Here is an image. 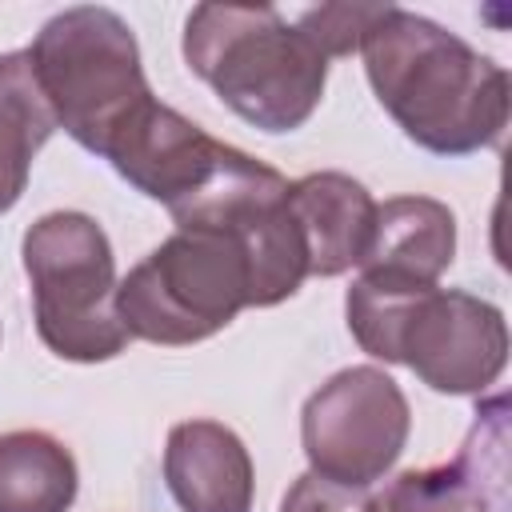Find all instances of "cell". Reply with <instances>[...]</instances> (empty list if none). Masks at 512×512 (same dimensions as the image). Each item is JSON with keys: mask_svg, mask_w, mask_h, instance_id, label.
<instances>
[{"mask_svg": "<svg viewBox=\"0 0 512 512\" xmlns=\"http://www.w3.org/2000/svg\"><path fill=\"white\" fill-rule=\"evenodd\" d=\"M364 72L400 124L432 156H472L496 148L508 128V72L444 24L384 4L360 40Z\"/></svg>", "mask_w": 512, "mask_h": 512, "instance_id": "cell-1", "label": "cell"}, {"mask_svg": "<svg viewBox=\"0 0 512 512\" xmlns=\"http://www.w3.org/2000/svg\"><path fill=\"white\" fill-rule=\"evenodd\" d=\"M344 316L368 356L408 364L420 384L444 396H480L508 364L504 312L460 288L360 272L344 296Z\"/></svg>", "mask_w": 512, "mask_h": 512, "instance_id": "cell-2", "label": "cell"}, {"mask_svg": "<svg viewBox=\"0 0 512 512\" xmlns=\"http://www.w3.org/2000/svg\"><path fill=\"white\" fill-rule=\"evenodd\" d=\"M184 60L244 124L272 136L304 128L328 84V60L268 4H196Z\"/></svg>", "mask_w": 512, "mask_h": 512, "instance_id": "cell-3", "label": "cell"}, {"mask_svg": "<svg viewBox=\"0 0 512 512\" xmlns=\"http://www.w3.org/2000/svg\"><path fill=\"white\" fill-rule=\"evenodd\" d=\"M248 304L244 244L220 228H176L116 284V312L128 336L168 348L216 336Z\"/></svg>", "mask_w": 512, "mask_h": 512, "instance_id": "cell-4", "label": "cell"}, {"mask_svg": "<svg viewBox=\"0 0 512 512\" xmlns=\"http://www.w3.org/2000/svg\"><path fill=\"white\" fill-rule=\"evenodd\" d=\"M40 92L80 148L104 152L108 136L152 96L132 28L100 4L56 12L28 48Z\"/></svg>", "mask_w": 512, "mask_h": 512, "instance_id": "cell-5", "label": "cell"}, {"mask_svg": "<svg viewBox=\"0 0 512 512\" xmlns=\"http://www.w3.org/2000/svg\"><path fill=\"white\" fill-rule=\"evenodd\" d=\"M32 284L36 332L48 352L76 364H100L128 348L116 312V256L88 212H48L20 244Z\"/></svg>", "mask_w": 512, "mask_h": 512, "instance_id": "cell-6", "label": "cell"}, {"mask_svg": "<svg viewBox=\"0 0 512 512\" xmlns=\"http://www.w3.org/2000/svg\"><path fill=\"white\" fill-rule=\"evenodd\" d=\"M412 432V408L400 384L372 364L340 368L328 376L300 412V444L308 472L368 488L392 472Z\"/></svg>", "mask_w": 512, "mask_h": 512, "instance_id": "cell-7", "label": "cell"}, {"mask_svg": "<svg viewBox=\"0 0 512 512\" xmlns=\"http://www.w3.org/2000/svg\"><path fill=\"white\" fill-rule=\"evenodd\" d=\"M368 512H504V400L476 420L452 464L392 476Z\"/></svg>", "mask_w": 512, "mask_h": 512, "instance_id": "cell-8", "label": "cell"}, {"mask_svg": "<svg viewBox=\"0 0 512 512\" xmlns=\"http://www.w3.org/2000/svg\"><path fill=\"white\" fill-rule=\"evenodd\" d=\"M164 484L180 512H252L256 472L228 424L184 420L164 444Z\"/></svg>", "mask_w": 512, "mask_h": 512, "instance_id": "cell-9", "label": "cell"}, {"mask_svg": "<svg viewBox=\"0 0 512 512\" xmlns=\"http://www.w3.org/2000/svg\"><path fill=\"white\" fill-rule=\"evenodd\" d=\"M288 212L304 240L308 276L328 280L360 264L376 220V200L360 180L344 172H308L288 180Z\"/></svg>", "mask_w": 512, "mask_h": 512, "instance_id": "cell-10", "label": "cell"}, {"mask_svg": "<svg viewBox=\"0 0 512 512\" xmlns=\"http://www.w3.org/2000/svg\"><path fill=\"white\" fill-rule=\"evenodd\" d=\"M456 256V216L432 196H392L376 204L372 236L360 256L364 276L436 284Z\"/></svg>", "mask_w": 512, "mask_h": 512, "instance_id": "cell-11", "label": "cell"}, {"mask_svg": "<svg viewBox=\"0 0 512 512\" xmlns=\"http://www.w3.org/2000/svg\"><path fill=\"white\" fill-rule=\"evenodd\" d=\"M56 132V116L40 92L28 48L0 56V216L28 188L36 152Z\"/></svg>", "mask_w": 512, "mask_h": 512, "instance_id": "cell-12", "label": "cell"}, {"mask_svg": "<svg viewBox=\"0 0 512 512\" xmlns=\"http://www.w3.org/2000/svg\"><path fill=\"white\" fill-rule=\"evenodd\" d=\"M80 488L72 452L36 428L0 436V512H68Z\"/></svg>", "mask_w": 512, "mask_h": 512, "instance_id": "cell-13", "label": "cell"}, {"mask_svg": "<svg viewBox=\"0 0 512 512\" xmlns=\"http://www.w3.org/2000/svg\"><path fill=\"white\" fill-rule=\"evenodd\" d=\"M384 12V4H320L296 16V32L324 56H352L360 52L364 32L376 24V16Z\"/></svg>", "mask_w": 512, "mask_h": 512, "instance_id": "cell-14", "label": "cell"}, {"mask_svg": "<svg viewBox=\"0 0 512 512\" xmlns=\"http://www.w3.org/2000/svg\"><path fill=\"white\" fill-rule=\"evenodd\" d=\"M280 512H368V496L364 488H344L316 472H304L284 492Z\"/></svg>", "mask_w": 512, "mask_h": 512, "instance_id": "cell-15", "label": "cell"}]
</instances>
